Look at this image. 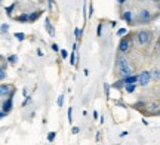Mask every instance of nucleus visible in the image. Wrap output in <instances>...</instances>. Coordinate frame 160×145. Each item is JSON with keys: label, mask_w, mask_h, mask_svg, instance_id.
Here are the masks:
<instances>
[{"label": "nucleus", "mask_w": 160, "mask_h": 145, "mask_svg": "<svg viewBox=\"0 0 160 145\" xmlns=\"http://www.w3.org/2000/svg\"><path fill=\"white\" fill-rule=\"evenodd\" d=\"M150 31H147V30H141V31H138L136 34H135V40H136V43L140 45V46H145L148 42H150Z\"/></svg>", "instance_id": "f257e3e1"}, {"label": "nucleus", "mask_w": 160, "mask_h": 145, "mask_svg": "<svg viewBox=\"0 0 160 145\" xmlns=\"http://www.w3.org/2000/svg\"><path fill=\"white\" fill-rule=\"evenodd\" d=\"M150 80H151V72L148 71V70H144V71L140 72V76H138V85L140 86H142V88L148 86L150 85Z\"/></svg>", "instance_id": "f03ea898"}, {"label": "nucleus", "mask_w": 160, "mask_h": 145, "mask_svg": "<svg viewBox=\"0 0 160 145\" xmlns=\"http://www.w3.org/2000/svg\"><path fill=\"white\" fill-rule=\"evenodd\" d=\"M14 93L15 91L9 86V85H0V95H2V98H6V96H9V98H12L14 96Z\"/></svg>", "instance_id": "7ed1b4c3"}, {"label": "nucleus", "mask_w": 160, "mask_h": 145, "mask_svg": "<svg viewBox=\"0 0 160 145\" xmlns=\"http://www.w3.org/2000/svg\"><path fill=\"white\" fill-rule=\"evenodd\" d=\"M129 49H130V39L129 37H123L120 40V43H119V51L122 54H126Z\"/></svg>", "instance_id": "20e7f679"}, {"label": "nucleus", "mask_w": 160, "mask_h": 145, "mask_svg": "<svg viewBox=\"0 0 160 145\" xmlns=\"http://www.w3.org/2000/svg\"><path fill=\"white\" fill-rule=\"evenodd\" d=\"M127 67H129V59H127L126 56H119V58H117V62H116L117 71L124 70V68H127Z\"/></svg>", "instance_id": "39448f33"}, {"label": "nucleus", "mask_w": 160, "mask_h": 145, "mask_svg": "<svg viewBox=\"0 0 160 145\" xmlns=\"http://www.w3.org/2000/svg\"><path fill=\"white\" fill-rule=\"evenodd\" d=\"M150 19H151V12L147 11V9H142L138 14V21L140 22H150Z\"/></svg>", "instance_id": "423d86ee"}, {"label": "nucleus", "mask_w": 160, "mask_h": 145, "mask_svg": "<svg viewBox=\"0 0 160 145\" xmlns=\"http://www.w3.org/2000/svg\"><path fill=\"white\" fill-rule=\"evenodd\" d=\"M11 110H12V98H8V99H5L3 104H2V111H5V113L9 114Z\"/></svg>", "instance_id": "0eeeda50"}, {"label": "nucleus", "mask_w": 160, "mask_h": 145, "mask_svg": "<svg viewBox=\"0 0 160 145\" xmlns=\"http://www.w3.org/2000/svg\"><path fill=\"white\" fill-rule=\"evenodd\" d=\"M45 28H46V31L49 33V36H55V28H53V25H52V22H51V19L49 18H46L45 19Z\"/></svg>", "instance_id": "6e6552de"}, {"label": "nucleus", "mask_w": 160, "mask_h": 145, "mask_svg": "<svg viewBox=\"0 0 160 145\" xmlns=\"http://www.w3.org/2000/svg\"><path fill=\"white\" fill-rule=\"evenodd\" d=\"M124 82V86L126 85H135V83H138V76H129V77H126V79H123Z\"/></svg>", "instance_id": "1a4fd4ad"}, {"label": "nucleus", "mask_w": 160, "mask_h": 145, "mask_svg": "<svg viewBox=\"0 0 160 145\" xmlns=\"http://www.w3.org/2000/svg\"><path fill=\"white\" fill-rule=\"evenodd\" d=\"M119 74H120V77H122V79H126V77L132 76V68H130V67H127V68H124V70H120Z\"/></svg>", "instance_id": "9d476101"}, {"label": "nucleus", "mask_w": 160, "mask_h": 145, "mask_svg": "<svg viewBox=\"0 0 160 145\" xmlns=\"http://www.w3.org/2000/svg\"><path fill=\"white\" fill-rule=\"evenodd\" d=\"M122 18H123L126 22H130V21H132V12H129V11H124L123 14H122Z\"/></svg>", "instance_id": "9b49d317"}, {"label": "nucleus", "mask_w": 160, "mask_h": 145, "mask_svg": "<svg viewBox=\"0 0 160 145\" xmlns=\"http://www.w3.org/2000/svg\"><path fill=\"white\" fill-rule=\"evenodd\" d=\"M124 89H126L127 93H132V92L136 89V85H126V86H124Z\"/></svg>", "instance_id": "f8f14e48"}, {"label": "nucleus", "mask_w": 160, "mask_h": 145, "mask_svg": "<svg viewBox=\"0 0 160 145\" xmlns=\"http://www.w3.org/2000/svg\"><path fill=\"white\" fill-rule=\"evenodd\" d=\"M40 15H42V12H40V11H37V12H34L33 15H30V22H34V21L39 18Z\"/></svg>", "instance_id": "ddd939ff"}, {"label": "nucleus", "mask_w": 160, "mask_h": 145, "mask_svg": "<svg viewBox=\"0 0 160 145\" xmlns=\"http://www.w3.org/2000/svg\"><path fill=\"white\" fill-rule=\"evenodd\" d=\"M18 21H21V22H25V21H30V17H28L27 14H22V15H19V17H18Z\"/></svg>", "instance_id": "4468645a"}, {"label": "nucleus", "mask_w": 160, "mask_h": 145, "mask_svg": "<svg viewBox=\"0 0 160 145\" xmlns=\"http://www.w3.org/2000/svg\"><path fill=\"white\" fill-rule=\"evenodd\" d=\"M122 86H124V82H123V79H122V80H119V82H116V83L113 85V88H116V89H120Z\"/></svg>", "instance_id": "2eb2a0df"}, {"label": "nucleus", "mask_w": 160, "mask_h": 145, "mask_svg": "<svg viewBox=\"0 0 160 145\" xmlns=\"http://www.w3.org/2000/svg\"><path fill=\"white\" fill-rule=\"evenodd\" d=\"M14 36H15V39H17V40H19V42H22V40L25 39V34H24V33H15Z\"/></svg>", "instance_id": "dca6fc26"}, {"label": "nucleus", "mask_w": 160, "mask_h": 145, "mask_svg": "<svg viewBox=\"0 0 160 145\" xmlns=\"http://www.w3.org/2000/svg\"><path fill=\"white\" fill-rule=\"evenodd\" d=\"M17 59H18L17 55H11V56H8V61H9L11 64H15V62H17Z\"/></svg>", "instance_id": "f3484780"}, {"label": "nucleus", "mask_w": 160, "mask_h": 145, "mask_svg": "<svg viewBox=\"0 0 160 145\" xmlns=\"http://www.w3.org/2000/svg\"><path fill=\"white\" fill-rule=\"evenodd\" d=\"M76 61H77V58H76V51L71 54V56H70V64L71 65H74L76 64Z\"/></svg>", "instance_id": "a211bd4d"}, {"label": "nucleus", "mask_w": 160, "mask_h": 145, "mask_svg": "<svg viewBox=\"0 0 160 145\" xmlns=\"http://www.w3.org/2000/svg\"><path fill=\"white\" fill-rule=\"evenodd\" d=\"M62 105H64V95H59L58 96V107L61 108Z\"/></svg>", "instance_id": "6ab92c4d"}, {"label": "nucleus", "mask_w": 160, "mask_h": 145, "mask_svg": "<svg viewBox=\"0 0 160 145\" xmlns=\"http://www.w3.org/2000/svg\"><path fill=\"white\" fill-rule=\"evenodd\" d=\"M55 136H56V132H49V135H48V141L52 142L53 139H55Z\"/></svg>", "instance_id": "aec40b11"}, {"label": "nucleus", "mask_w": 160, "mask_h": 145, "mask_svg": "<svg viewBox=\"0 0 160 145\" xmlns=\"http://www.w3.org/2000/svg\"><path fill=\"white\" fill-rule=\"evenodd\" d=\"M9 30V25L8 24H2V34H6Z\"/></svg>", "instance_id": "412c9836"}, {"label": "nucleus", "mask_w": 160, "mask_h": 145, "mask_svg": "<svg viewBox=\"0 0 160 145\" xmlns=\"http://www.w3.org/2000/svg\"><path fill=\"white\" fill-rule=\"evenodd\" d=\"M74 36H76V39L79 40L80 36H82V30H80V28H76V30H74Z\"/></svg>", "instance_id": "4be33fe9"}, {"label": "nucleus", "mask_w": 160, "mask_h": 145, "mask_svg": "<svg viewBox=\"0 0 160 145\" xmlns=\"http://www.w3.org/2000/svg\"><path fill=\"white\" fill-rule=\"evenodd\" d=\"M104 91H105V96L108 98V96H110V86H108V83L104 85Z\"/></svg>", "instance_id": "5701e85b"}, {"label": "nucleus", "mask_w": 160, "mask_h": 145, "mask_svg": "<svg viewBox=\"0 0 160 145\" xmlns=\"http://www.w3.org/2000/svg\"><path fill=\"white\" fill-rule=\"evenodd\" d=\"M68 123H73V108H68Z\"/></svg>", "instance_id": "b1692460"}, {"label": "nucleus", "mask_w": 160, "mask_h": 145, "mask_svg": "<svg viewBox=\"0 0 160 145\" xmlns=\"http://www.w3.org/2000/svg\"><path fill=\"white\" fill-rule=\"evenodd\" d=\"M79 132H80V127L74 126V127H73V129H71V133H73V135H77Z\"/></svg>", "instance_id": "393cba45"}, {"label": "nucleus", "mask_w": 160, "mask_h": 145, "mask_svg": "<svg viewBox=\"0 0 160 145\" xmlns=\"http://www.w3.org/2000/svg\"><path fill=\"white\" fill-rule=\"evenodd\" d=\"M5 77H6V71H5V67H2V71H0V79H2V80H5Z\"/></svg>", "instance_id": "a878e982"}, {"label": "nucleus", "mask_w": 160, "mask_h": 145, "mask_svg": "<svg viewBox=\"0 0 160 145\" xmlns=\"http://www.w3.org/2000/svg\"><path fill=\"white\" fill-rule=\"evenodd\" d=\"M14 8H15V5H12V6H9V8H6V14L9 15V14H11V12L14 11Z\"/></svg>", "instance_id": "bb28decb"}, {"label": "nucleus", "mask_w": 160, "mask_h": 145, "mask_svg": "<svg viewBox=\"0 0 160 145\" xmlns=\"http://www.w3.org/2000/svg\"><path fill=\"white\" fill-rule=\"evenodd\" d=\"M67 56H68L67 51H61V58H62V59H67Z\"/></svg>", "instance_id": "cd10ccee"}, {"label": "nucleus", "mask_w": 160, "mask_h": 145, "mask_svg": "<svg viewBox=\"0 0 160 145\" xmlns=\"http://www.w3.org/2000/svg\"><path fill=\"white\" fill-rule=\"evenodd\" d=\"M93 15V6H92V2H90V6H89V15L88 17H92Z\"/></svg>", "instance_id": "c85d7f7f"}, {"label": "nucleus", "mask_w": 160, "mask_h": 145, "mask_svg": "<svg viewBox=\"0 0 160 145\" xmlns=\"http://www.w3.org/2000/svg\"><path fill=\"white\" fill-rule=\"evenodd\" d=\"M117 34H119V36H123V34H126V28H120V30L117 31Z\"/></svg>", "instance_id": "c756f323"}, {"label": "nucleus", "mask_w": 160, "mask_h": 145, "mask_svg": "<svg viewBox=\"0 0 160 145\" xmlns=\"http://www.w3.org/2000/svg\"><path fill=\"white\" fill-rule=\"evenodd\" d=\"M52 51H53V52H58V51H59V48H58V45H56V43H53V45H52Z\"/></svg>", "instance_id": "7c9ffc66"}, {"label": "nucleus", "mask_w": 160, "mask_h": 145, "mask_svg": "<svg viewBox=\"0 0 160 145\" xmlns=\"http://www.w3.org/2000/svg\"><path fill=\"white\" fill-rule=\"evenodd\" d=\"M151 77H154V79H160V77H159V71H153V72H151Z\"/></svg>", "instance_id": "2f4dec72"}, {"label": "nucleus", "mask_w": 160, "mask_h": 145, "mask_svg": "<svg viewBox=\"0 0 160 145\" xmlns=\"http://www.w3.org/2000/svg\"><path fill=\"white\" fill-rule=\"evenodd\" d=\"M6 116H8V113H5V111H2V113H0V119H5Z\"/></svg>", "instance_id": "473e14b6"}, {"label": "nucleus", "mask_w": 160, "mask_h": 145, "mask_svg": "<svg viewBox=\"0 0 160 145\" xmlns=\"http://www.w3.org/2000/svg\"><path fill=\"white\" fill-rule=\"evenodd\" d=\"M101 27H102V25L99 24V25H98V36H101Z\"/></svg>", "instance_id": "72a5a7b5"}, {"label": "nucleus", "mask_w": 160, "mask_h": 145, "mask_svg": "<svg viewBox=\"0 0 160 145\" xmlns=\"http://www.w3.org/2000/svg\"><path fill=\"white\" fill-rule=\"evenodd\" d=\"M37 55H39V56H43V52H42V51L39 49V51H37Z\"/></svg>", "instance_id": "f704fd0d"}, {"label": "nucleus", "mask_w": 160, "mask_h": 145, "mask_svg": "<svg viewBox=\"0 0 160 145\" xmlns=\"http://www.w3.org/2000/svg\"><path fill=\"white\" fill-rule=\"evenodd\" d=\"M124 2H126V0H119V5H123Z\"/></svg>", "instance_id": "c9c22d12"}, {"label": "nucleus", "mask_w": 160, "mask_h": 145, "mask_svg": "<svg viewBox=\"0 0 160 145\" xmlns=\"http://www.w3.org/2000/svg\"><path fill=\"white\" fill-rule=\"evenodd\" d=\"M159 77H160V70H159Z\"/></svg>", "instance_id": "e433bc0d"}, {"label": "nucleus", "mask_w": 160, "mask_h": 145, "mask_svg": "<svg viewBox=\"0 0 160 145\" xmlns=\"http://www.w3.org/2000/svg\"><path fill=\"white\" fill-rule=\"evenodd\" d=\"M154 2H160V0H154Z\"/></svg>", "instance_id": "4c0bfd02"}]
</instances>
